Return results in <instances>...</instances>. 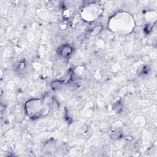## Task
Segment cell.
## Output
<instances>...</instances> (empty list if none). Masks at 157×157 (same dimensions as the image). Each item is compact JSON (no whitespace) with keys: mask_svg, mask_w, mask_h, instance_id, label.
Listing matches in <instances>:
<instances>
[{"mask_svg":"<svg viewBox=\"0 0 157 157\" xmlns=\"http://www.w3.org/2000/svg\"><path fill=\"white\" fill-rule=\"evenodd\" d=\"M27 105L35 107V109L27 110V112L31 117H40L45 111V105L42 100H34L29 101Z\"/></svg>","mask_w":157,"mask_h":157,"instance_id":"obj_2","label":"cell"},{"mask_svg":"<svg viewBox=\"0 0 157 157\" xmlns=\"http://www.w3.org/2000/svg\"><path fill=\"white\" fill-rule=\"evenodd\" d=\"M109 27L111 30L117 33H129L134 27L133 19L127 13H119L110 19Z\"/></svg>","mask_w":157,"mask_h":157,"instance_id":"obj_1","label":"cell"}]
</instances>
